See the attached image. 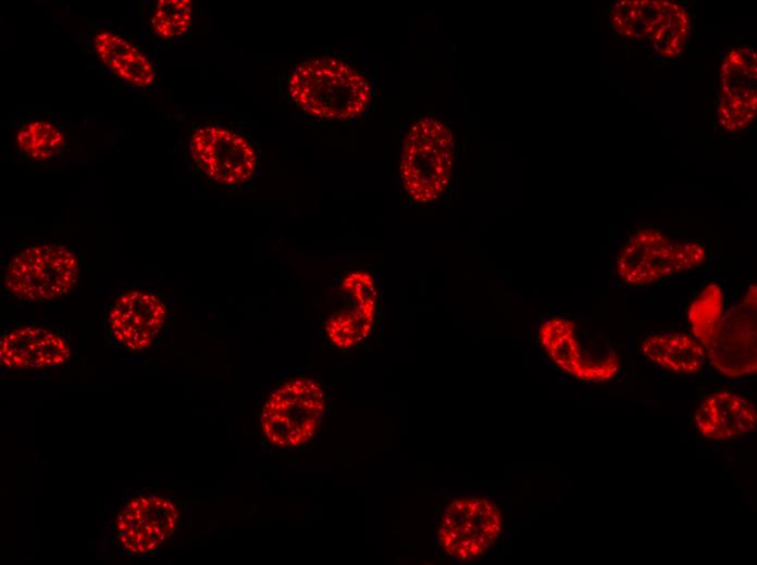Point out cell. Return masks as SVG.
<instances>
[{
  "label": "cell",
  "mask_w": 757,
  "mask_h": 565,
  "mask_svg": "<svg viewBox=\"0 0 757 565\" xmlns=\"http://www.w3.org/2000/svg\"><path fill=\"white\" fill-rule=\"evenodd\" d=\"M717 118L722 128L737 131L756 116V53L749 47L728 51L720 66Z\"/></svg>",
  "instance_id": "cell-12"
},
{
  "label": "cell",
  "mask_w": 757,
  "mask_h": 565,
  "mask_svg": "<svg viewBox=\"0 0 757 565\" xmlns=\"http://www.w3.org/2000/svg\"><path fill=\"white\" fill-rule=\"evenodd\" d=\"M697 432L712 441L745 437L756 429L757 411L746 398L730 391L706 397L694 414Z\"/></svg>",
  "instance_id": "cell-15"
},
{
  "label": "cell",
  "mask_w": 757,
  "mask_h": 565,
  "mask_svg": "<svg viewBox=\"0 0 757 565\" xmlns=\"http://www.w3.org/2000/svg\"><path fill=\"white\" fill-rule=\"evenodd\" d=\"M193 17L189 0L158 1L152 16V26L161 38L179 37L187 32Z\"/></svg>",
  "instance_id": "cell-21"
},
{
  "label": "cell",
  "mask_w": 757,
  "mask_h": 565,
  "mask_svg": "<svg viewBox=\"0 0 757 565\" xmlns=\"http://www.w3.org/2000/svg\"><path fill=\"white\" fill-rule=\"evenodd\" d=\"M641 351L654 365L684 375L699 372L706 356L693 336L678 332L650 335L642 341Z\"/></svg>",
  "instance_id": "cell-16"
},
{
  "label": "cell",
  "mask_w": 757,
  "mask_h": 565,
  "mask_svg": "<svg viewBox=\"0 0 757 565\" xmlns=\"http://www.w3.org/2000/svg\"><path fill=\"white\" fill-rule=\"evenodd\" d=\"M179 512L167 498L138 495L119 512L114 528L121 548L128 554L153 552L175 531Z\"/></svg>",
  "instance_id": "cell-11"
},
{
  "label": "cell",
  "mask_w": 757,
  "mask_h": 565,
  "mask_svg": "<svg viewBox=\"0 0 757 565\" xmlns=\"http://www.w3.org/2000/svg\"><path fill=\"white\" fill-rule=\"evenodd\" d=\"M325 413V394L311 378H296L275 389L261 411L264 437L281 448H299L315 435Z\"/></svg>",
  "instance_id": "cell-4"
},
{
  "label": "cell",
  "mask_w": 757,
  "mask_h": 565,
  "mask_svg": "<svg viewBox=\"0 0 757 565\" xmlns=\"http://www.w3.org/2000/svg\"><path fill=\"white\" fill-rule=\"evenodd\" d=\"M166 307L156 296L133 290L120 296L108 315L111 337L132 351L152 344L165 322Z\"/></svg>",
  "instance_id": "cell-13"
},
{
  "label": "cell",
  "mask_w": 757,
  "mask_h": 565,
  "mask_svg": "<svg viewBox=\"0 0 757 565\" xmlns=\"http://www.w3.org/2000/svg\"><path fill=\"white\" fill-rule=\"evenodd\" d=\"M706 258V248L699 242L674 240L645 228L629 237L617 258L616 272L626 285L645 286L695 269Z\"/></svg>",
  "instance_id": "cell-3"
},
{
  "label": "cell",
  "mask_w": 757,
  "mask_h": 565,
  "mask_svg": "<svg viewBox=\"0 0 757 565\" xmlns=\"http://www.w3.org/2000/svg\"><path fill=\"white\" fill-rule=\"evenodd\" d=\"M610 24L624 38L650 43L666 59L681 55L692 34L688 13L670 1H620L610 12Z\"/></svg>",
  "instance_id": "cell-7"
},
{
  "label": "cell",
  "mask_w": 757,
  "mask_h": 565,
  "mask_svg": "<svg viewBox=\"0 0 757 565\" xmlns=\"http://www.w3.org/2000/svg\"><path fill=\"white\" fill-rule=\"evenodd\" d=\"M724 297L721 287L708 284L687 309V319L693 337L702 344L712 331L724 312Z\"/></svg>",
  "instance_id": "cell-20"
},
{
  "label": "cell",
  "mask_w": 757,
  "mask_h": 565,
  "mask_svg": "<svg viewBox=\"0 0 757 565\" xmlns=\"http://www.w3.org/2000/svg\"><path fill=\"white\" fill-rule=\"evenodd\" d=\"M94 46L101 62L119 78L136 87H145L153 83V65L136 46L125 38L104 30L97 34Z\"/></svg>",
  "instance_id": "cell-17"
},
{
  "label": "cell",
  "mask_w": 757,
  "mask_h": 565,
  "mask_svg": "<svg viewBox=\"0 0 757 565\" xmlns=\"http://www.w3.org/2000/svg\"><path fill=\"white\" fill-rule=\"evenodd\" d=\"M702 347L711 366L727 378H741L757 372L755 282L737 303L723 312Z\"/></svg>",
  "instance_id": "cell-9"
},
{
  "label": "cell",
  "mask_w": 757,
  "mask_h": 565,
  "mask_svg": "<svg viewBox=\"0 0 757 565\" xmlns=\"http://www.w3.org/2000/svg\"><path fill=\"white\" fill-rule=\"evenodd\" d=\"M71 349L57 332L41 326L7 331L0 340V363L5 368H46L65 363Z\"/></svg>",
  "instance_id": "cell-14"
},
{
  "label": "cell",
  "mask_w": 757,
  "mask_h": 565,
  "mask_svg": "<svg viewBox=\"0 0 757 565\" xmlns=\"http://www.w3.org/2000/svg\"><path fill=\"white\" fill-rule=\"evenodd\" d=\"M350 306L332 314L325 323V331L332 343L348 349L363 341L375 321L376 300L347 296Z\"/></svg>",
  "instance_id": "cell-18"
},
{
  "label": "cell",
  "mask_w": 757,
  "mask_h": 565,
  "mask_svg": "<svg viewBox=\"0 0 757 565\" xmlns=\"http://www.w3.org/2000/svg\"><path fill=\"white\" fill-rule=\"evenodd\" d=\"M16 145L30 160H46L62 151L65 134L55 124L42 120L23 124L16 134Z\"/></svg>",
  "instance_id": "cell-19"
},
{
  "label": "cell",
  "mask_w": 757,
  "mask_h": 565,
  "mask_svg": "<svg viewBox=\"0 0 757 565\" xmlns=\"http://www.w3.org/2000/svg\"><path fill=\"white\" fill-rule=\"evenodd\" d=\"M538 341L550 360L575 379L608 381L620 369L616 352L606 350L597 355L587 352L578 338L575 324L567 317L555 316L543 322L538 328Z\"/></svg>",
  "instance_id": "cell-10"
},
{
  "label": "cell",
  "mask_w": 757,
  "mask_h": 565,
  "mask_svg": "<svg viewBox=\"0 0 757 565\" xmlns=\"http://www.w3.org/2000/svg\"><path fill=\"white\" fill-rule=\"evenodd\" d=\"M78 272V260L71 249L62 244H37L22 250L8 263L3 286L20 300H53L71 291Z\"/></svg>",
  "instance_id": "cell-5"
},
{
  "label": "cell",
  "mask_w": 757,
  "mask_h": 565,
  "mask_svg": "<svg viewBox=\"0 0 757 565\" xmlns=\"http://www.w3.org/2000/svg\"><path fill=\"white\" fill-rule=\"evenodd\" d=\"M502 529V514L494 501L481 495H462L444 508L437 527V542L447 556L470 561L484 555Z\"/></svg>",
  "instance_id": "cell-6"
},
{
  "label": "cell",
  "mask_w": 757,
  "mask_h": 565,
  "mask_svg": "<svg viewBox=\"0 0 757 565\" xmlns=\"http://www.w3.org/2000/svg\"><path fill=\"white\" fill-rule=\"evenodd\" d=\"M455 163V139L442 121H414L402 140L399 175L405 192L417 204H432L448 187Z\"/></svg>",
  "instance_id": "cell-2"
},
{
  "label": "cell",
  "mask_w": 757,
  "mask_h": 565,
  "mask_svg": "<svg viewBox=\"0 0 757 565\" xmlns=\"http://www.w3.org/2000/svg\"><path fill=\"white\" fill-rule=\"evenodd\" d=\"M288 95L313 118L345 122L365 113L372 100V86L350 62L328 55L298 64L288 77Z\"/></svg>",
  "instance_id": "cell-1"
},
{
  "label": "cell",
  "mask_w": 757,
  "mask_h": 565,
  "mask_svg": "<svg viewBox=\"0 0 757 565\" xmlns=\"http://www.w3.org/2000/svg\"><path fill=\"white\" fill-rule=\"evenodd\" d=\"M189 151L196 170L227 188H244L258 172L260 158L252 143L221 124L198 126L190 136Z\"/></svg>",
  "instance_id": "cell-8"
}]
</instances>
